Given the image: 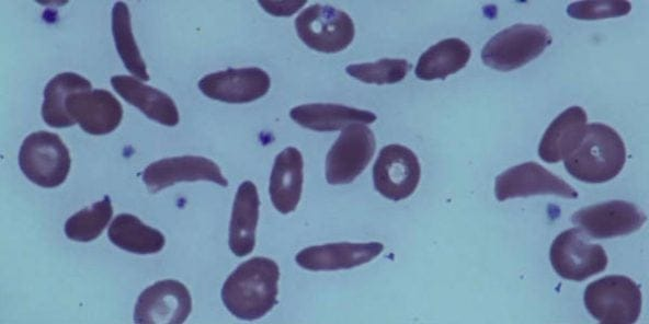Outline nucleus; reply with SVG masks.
<instances>
[{"mask_svg": "<svg viewBox=\"0 0 649 324\" xmlns=\"http://www.w3.org/2000/svg\"><path fill=\"white\" fill-rule=\"evenodd\" d=\"M551 42V35L542 25L514 24L486 43L481 59L492 69L511 71L538 57Z\"/></svg>", "mask_w": 649, "mask_h": 324, "instance_id": "4", "label": "nucleus"}, {"mask_svg": "<svg viewBox=\"0 0 649 324\" xmlns=\"http://www.w3.org/2000/svg\"><path fill=\"white\" fill-rule=\"evenodd\" d=\"M66 108L82 130L94 136L112 132L123 118L121 103L111 92L102 89L70 94Z\"/></svg>", "mask_w": 649, "mask_h": 324, "instance_id": "15", "label": "nucleus"}, {"mask_svg": "<svg viewBox=\"0 0 649 324\" xmlns=\"http://www.w3.org/2000/svg\"><path fill=\"white\" fill-rule=\"evenodd\" d=\"M383 250L379 242L328 243L301 250L295 261L301 268L312 271L349 269L371 262Z\"/></svg>", "mask_w": 649, "mask_h": 324, "instance_id": "16", "label": "nucleus"}, {"mask_svg": "<svg viewBox=\"0 0 649 324\" xmlns=\"http://www.w3.org/2000/svg\"><path fill=\"white\" fill-rule=\"evenodd\" d=\"M629 1H577L567 7V14L578 20H600L623 16L629 13Z\"/></svg>", "mask_w": 649, "mask_h": 324, "instance_id": "28", "label": "nucleus"}, {"mask_svg": "<svg viewBox=\"0 0 649 324\" xmlns=\"http://www.w3.org/2000/svg\"><path fill=\"white\" fill-rule=\"evenodd\" d=\"M22 173L44 188L61 185L71 166L70 153L58 135L39 130L23 140L19 152Z\"/></svg>", "mask_w": 649, "mask_h": 324, "instance_id": "5", "label": "nucleus"}, {"mask_svg": "<svg viewBox=\"0 0 649 324\" xmlns=\"http://www.w3.org/2000/svg\"><path fill=\"white\" fill-rule=\"evenodd\" d=\"M143 181L151 193H158L175 183L208 181L220 186L228 185L219 166L212 160L198 155H182L161 159L149 164Z\"/></svg>", "mask_w": 649, "mask_h": 324, "instance_id": "13", "label": "nucleus"}, {"mask_svg": "<svg viewBox=\"0 0 649 324\" xmlns=\"http://www.w3.org/2000/svg\"><path fill=\"white\" fill-rule=\"evenodd\" d=\"M111 84L118 95L140 109L148 118L168 127L179 124L178 107L164 92L124 74L112 77Z\"/></svg>", "mask_w": 649, "mask_h": 324, "instance_id": "19", "label": "nucleus"}, {"mask_svg": "<svg viewBox=\"0 0 649 324\" xmlns=\"http://www.w3.org/2000/svg\"><path fill=\"white\" fill-rule=\"evenodd\" d=\"M261 7L273 15H292L300 9L306 1H259Z\"/></svg>", "mask_w": 649, "mask_h": 324, "instance_id": "29", "label": "nucleus"}, {"mask_svg": "<svg viewBox=\"0 0 649 324\" xmlns=\"http://www.w3.org/2000/svg\"><path fill=\"white\" fill-rule=\"evenodd\" d=\"M375 152L373 131L363 124L345 127L326 158V178L331 185L354 181L368 165Z\"/></svg>", "mask_w": 649, "mask_h": 324, "instance_id": "8", "label": "nucleus"}, {"mask_svg": "<svg viewBox=\"0 0 649 324\" xmlns=\"http://www.w3.org/2000/svg\"><path fill=\"white\" fill-rule=\"evenodd\" d=\"M113 213L109 196L72 215L65 223V234L77 242H90L101 235Z\"/></svg>", "mask_w": 649, "mask_h": 324, "instance_id": "26", "label": "nucleus"}, {"mask_svg": "<svg viewBox=\"0 0 649 324\" xmlns=\"http://www.w3.org/2000/svg\"><path fill=\"white\" fill-rule=\"evenodd\" d=\"M550 264L562 278L583 281L605 270L607 255L604 248L591 243L579 228L559 233L549 250Z\"/></svg>", "mask_w": 649, "mask_h": 324, "instance_id": "7", "label": "nucleus"}, {"mask_svg": "<svg viewBox=\"0 0 649 324\" xmlns=\"http://www.w3.org/2000/svg\"><path fill=\"white\" fill-rule=\"evenodd\" d=\"M112 34L126 69L136 78L148 81L147 67L135 42L129 10L125 2H116L112 9Z\"/></svg>", "mask_w": 649, "mask_h": 324, "instance_id": "25", "label": "nucleus"}, {"mask_svg": "<svg viewBox=\"0 0 649 324\" xmlns=\"http://www.w3.org/2000/svg\"><path fill=\"white\" fill-rule=\"evenodd\" d=\"M107 235L114 245L135 254H155L166 244L164 235L159 230L130 213L118 215L112 221Z\"/></svg>", "mask_w": 649, "mask_h": 324, "instance_id": "24", "label": "nucleus"}, {"mask_svg": "<svg viewBox=\"0 0 649 324\" xmlns=\"http://www.w3.org/2000/svg\"><path fill=\"white\" fill-rule=\"evenodd\" d=\"M259 208L257 186L251 181L242 182L232 205L228 241L231 252L238 257L249 255L254 248Z\"/></svg>", "mask_w": 649, "mask_h": 324, "instance_id": "20", "label": "nucleus"}, {"mask_svg": "<svg viewBox=\"0 0 649 324\" xmlns=\"http://www.w3.org/2000/svg\"><path fill=\"white\" fill-rule=\"evenodd\" d=\"M91 90V82L75 72H62L49 80L44 90L42 117L55 128H66L76 124L66 108L70 94Z\"/></svg>", "mask_w": 649, "mask_h": 324, "instance_id": "23", "label": "nucleus"}, {"mask_svg": "<svg viewBox=\"0 0 649 324\" xmlns=\"http://www.w3.org/2000/svg\"><path fill=\"white\" fill-rule=\"evenodd\" d=\"M471 50L459 38H445L429 47L419 58L414 73L425 81L445 79L463 69L470 59Z\"/></svg>", "mask_w": 649, "mask_h": 324, "instance_id": "22", "label": "nucleus"}, {"mask_svg": "<svg viewBox=\"0 0 649 324\" xmlns=\"http://www.w3.org/2000/svg\"><path fill=\"white\" fill-rule=\"evenodd\" d=\"M409 68L405 59L384 58L375 62L349 65L345 71L365 83L392 84L405 79Z\"/></svg>", "mask_w": 649, "mask_h": 324, "instance_id": "27", "label": "nucleus"}, {"mask_svg": "<svg viewBox=\"0 0 649 324\" xmlns=\"http://www.w3.org/2000/svg\"><path fill=\"white\" fill-rule=\"evenodd\" d=\"M587 118L585 111L580 106L568 107L559 114L539 141V158L547 163L567 159L583 139Z\"/></svg>", "mask_w": 649, "mask_h": 324, "instance_id": "17", "label": "nucleus"}, {"mask_svg": "<svg viewBox=\"0 0 649 324\" xmlns=\"http://www.w3.org/2000/svg\"><path fill=\"white\" fill-rule=\"evenodd\" d=\"M303 182V155L298 149L287 147L276 155L270 176V197L277 211L286 215L296 209Z\"/></svg>", "mask_w": 649, "mask_h": 324, "instance_id": "18", "label": "nucleus"}, {"mask_svg": "<svg viewBox=\"0 0 649 324\" xmlns=\"http://www.w3.org/2000/svg\"><path fill=\"white\" fill-rule=\"evenodd\" d=\"M588 312L603 324H634L641 312V290L630 278L610 275L600 278L584 290Z\"/></svg>", "mask_w": 649, "mask_h": 324, "instance_id": "3", "label": "nucleus"}, {"mask_svg": "<svg viewBox=\"0 0 649 324\" xmlns=\"http://www.w3.org/2000/svg\"><path fill=\"white\" fill-rule=\"evenodd\" d=\"M280 269L267 257H253L240 264L226 279L221 300L226 309L244 321L267 314L277 302Z\"/></svg>", "mask_w": 649, "mask_h": 324, "instance_id": "1", "label": "nucleus"}, {"mask_svg": "<svg viewBox=\"0 0 649 324\" xmlns=\"http://www.w3.org/2000/svg\"><path fill=\"white\" fill-rule=\"evenodd\" d=\"M298 37L311 49L338 53L353 40L355 28L352 19L331 5L312 4L295 20Z\"/></svg>", "mask_w": 649, "mask_h": 324, "instance_id": "6", "label": "nucleus"}, {"mask_svg": "<svg viewBox=\"0 0 649 324\" xmlns=\"http://www.w3.org/2000/svg\"><path fill=\"white\" fill-rule=\"evenodd\" d=\"M271 79L260 68L227 69L206 74L198 89L209 99L225 103H249L264 96Z\"/></svg>", "mask_w": 649, "mask_h": 324, "instance_id": "14", "label": "nucleus"}, {"mask_svg": "<svg viewBox=\"0 0 649 324\" xmlns=\"http://www.w3.org/2000/svg\"><path fill=\"white\" fill-rule=\"evenodd\" d=\"M192 310L187 288L174 279H164L146 288L135 305L137 324H181Z\"/></svg>", "mask_w": 649, "mask_h": 324, "instance_id": "10", "label": "nucleus"}, {"mask_svg": "<svg viewBox=\"0 0 649 324\" xmlns=\"http://www.w3.org/2000/svg\"><path fill=\"white\" fill-rule=\"evenodd\" d=\"M547 194L573 199L578 197L571 185L532 161L512 166L496 177L494 195L499 201Z\"/></svg>", "mask_w": 649, "mask_h": 324, "instance_id": "12", "label": "nucleus"}, {"mask_svg": "<svg viewBox=\"0 0 649 324\" xmlns=\"http://www.w3.org/2000/svg\"><path fill=\"white\" fill-rule=\"evenodd\" d=\"M289 116L298 125L315 131H334L353 124H372L377 119L369 111L329 103L295 106Z\"/></svg>", "mask_w": 649, "mask_h": 324, "instance_id": "21", "label": "nucleus"}, {"mask_svg": "<svg viewBox=\"0 0 649 324\" xmlns=\"http://www.w3.org/2000/svg\"><path fill=\"white\" fill-rule=\"evenodd\" d=\"M646 213L635 204L610 200L576 211L571 221L587 235L608 239L630 234L646 222Z\"/></svg>", "mask_w": 649, "mask_h": 324, "instance_id": "11", "label": "nucleus"}, {"mask_svg": "<svg viewBox=\"0 0 649 324\" xmlns=\"http://www.w3.org/2000/svg\"><path fill=\"white\" fill-rule=\"evenodd\" d=\"M421 167L414 152L401 144L384 147L373 166L376 190L391 200L412 195L419 184Z\"/></svg>", "mask_w": 649, "mask_h": 324, "instance_id": "9", "label": "nucleus"}, {"mask_svg": "<svg viewBox=\"0 0 649 324\" xmlns=\"http://www.w3.org/2000/svg\"><path fill=\"white\" fill-rule=\"evenodd\" d=\"M626 162L623 139L612 127L587 125L578 148L565 159V167L574 178L585 183H604L616 177Z\"/></svg>", "mask_w": 649, "mask_h": 324, "instance_id": "2", "label": "nucleus"}]
</instances>
